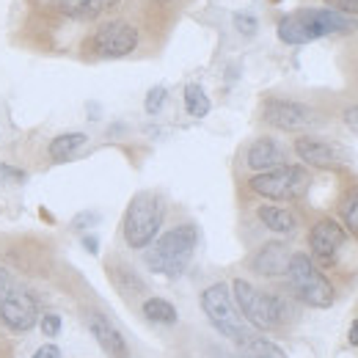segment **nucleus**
<instances>
[{"label":"nucleus","mask_w":358,"mask_h":358,"mask_svg":"<svg viewBox=\"0 0 358 358\" xmlns=\"http://www.w3.org/2000/svg\"><path fill=\"white\" fill-rule=\"evenodd\" d=\"M199 245V229L193 224H179L166 234H157V240L146 248V268L166 278H179Z\"/></svg>","instance_id":"1"},{"label":"nucleus","mask_w":358,"mask_h":358,"mask_svg":"<svg viewBox=\"0 0 358 358\" xmlns=\"http://www.w3.org/2000/svg\"><path fill=\"white\" fill-rule=\"evenodd\" d=\"M166 221V201L160 193H152V190H141L135 193L127 204V213H124V224H122V234H124V243L133 248V251H146Z\"/></svg>","instance_id":"2"},{"label":"nucleus","mask_w":358,"mask_h":358,"mask_svg":"<svg viewBox=\"0 0 358 358\" xmlns=\"http://www.w3.org/2000/svg\"><path fill=\"white\" fill-rule=\"evenodd\" d=\"M287 278H289V289L295 292V298L312 309H331L336 301L334 284L328 281V275L317 268L309 254L298 251L289 257L287 265Z\"/></svg>","instance_id":"3"},{"label":"nucleus","mask_w":358,"mask_h":358,"mask_svg":"<svg viewBox=\"0 0 358 358\" xmlns=\"http://www.w3.org/2000/svg\"><path fill=\"white\" fill-rule=\"evenodd\" d=\"M312 187V174L306 166L284 163L278 169H270L248 179V190L268 201H295L303 199Z\"/></svg>","instance_id":"4"},{"label":"nucleus","mask_w":358,"mask_h":358,"mask_svg":"<svg viewBox=\"0 0 358 358\" xmlns=\"http://www.w3.org/2000/svg\"><path fill=\"white\" fill-rule=\"evenodd\" d=\"M231 298L240 317L257 328V331H273L281 325V301L270 292H262L259 287H254L245 278H234L231 281Z\"/></svg>","instance_id":"5"},{"label":"nucleus","mask_w":358,"mask_h":358,"mask_svg":"<svg viewBox=\"0 0 358 358\" xmlns=\"http://www.w3.org/2000/svg\"><path fill=\"white\" fill-rule=\"evenodd\" d=\"M201 312L207 314V320L213 322V328L231 339V342H245L251 334H248V325L245 320L240 317L237 306H234V298H231V289L229 284L218 281V284H210L204 292H201Z\"/></svg>","instance_id":"6"},{"label":"nucleus","mask_w":358,"mask_h":358,"mask_svg":"<svg viewBox=\"0 0 358 358\" xmlns=\"http://www.w3.org/2000/svg\"><path fill=\"white\" fill-rule=\"evenodd\" d=\"M141 45V31L127 20L102 22L89 39V50L96 58H127Z\"/></svg>","instance_id":"7"},{"label":"nucleus","mask_w":358,"mask_h":358,"mask_svg":"<svg viewBox=\"0 0 358 358\" xmlns=\"http://www.w3.org/2000/svg\"><path fill=\"white\" fill-rule=\"evenodd\" d=\"M262 122L268 127H275L281 133H303L314 124H320V116L312 105L298 102V99H281L270 96L262 105Z\"/></svg>","instance_id":"8"},{"label":"nucleus","mask_w":358,"mask_h":358,"mask_svg":"<svg viewBox=\"0 0 358 358\" xmlns=\"http://www.w3.org/2000/svg\"><path fill=\"white\" fill-rule=\"evenodd\" d=\"M295 155L301 157V163L312 169H342L350 163V155L345 152L342 143L331 138H320V135H298Z\"/></svg>","instance_id":"9"},{"label":"nucleus","mask_w":358,"mask_h":358,"mask_svg":"<svg viewBox=\"0 0 358 358\" xmlns=\"http://www.w3.org/2000/svg\"><path fill=\"white\" fill-rule=\"evenodd\" d=\"M345 243H348V231H345V226L339 224V221H334V218H320L309 229V251H312L309 257H312L314 262L325 265V268L336 262V257H339Z\"/></svg>","instance_id":"10"},{"label":"nucleus","mask_w":358,"mask_h":358,"mask_svg":"<svg viewBox=\"0 0 358 358\" xmlns=\"http://www.w3.org/2000/svg\"><path fill=\"white\" fill-rule=\"evenodd\" d=\"M298 17L303 20V25L309 28V34L317 39L322 36H334V34H356L358 31V17L350 14H342V11H334V8H320V6H306V8H298Z\"/></svg>","instance_id":"11"},{"label":"nucleus","mask_w":358,"mask_h":358,"mask_svg":"<svg viewBox=\"0 0 358 358\" xmlns=\"http://www.w3.org/2000/svg\"><path fill=\"white\" fill-rule=\"evenodd\" d=\"M0 322L14 334L31 331L39 322V301L28 289H11L0 306Z\"/></svg>","instance_id":"12"},{"label":"nucleus","mask_w":358,"mask_h":358,"mask_svg":"<svg viewBox=\"0 0 358 358\" xmlns=\"http://www.w3.org/2000/svg\"><path fill=\"white\" fill-rule=\"evenodd\" d=\"M287 163V149L270 138V135H262L257 141H251V146L245 149V166L254 171V174H262V171H270V169H278Z\"/></svg>","instance_id":"13"},{"label":"nucleus","mask_w":358,"mask_h":358,"mask_svg":"<svg viewBox=\"0 0 358 358\" xmlns=\"http://www.w3.org/2000/svg\"><path fill=\"white\" fill-rule=\"evenodd\" d=\"M89 331L91 336L96 339V345L108 353L110 358H127L130 356V348H127V339L122 336V331L99 312L89 314Z\"/></svg>","instance_id":"14"},{"label":"nucleus","mask_w":358,"mask_h":358,"mask_svg":"<svg viewBox=\"0 0 358 358\" xmlns=\"http://www.w3.org/2000/svg\"><path fill=\"white\" fill-rule=\"evenodd\" d=\"M289 248H287V243H278V240H273V243H265L254 257H251V270L257 273V275H265V278H275V275H287V265H289Z\"/></svg>","instance_id":"15"},{"label":"nucleus","mask_w":358,"mask_h":358,"mask_svg":"<svg viewBox=\"0 0 358 358\" xmlns=\"http://www.w3.org/2000/svg\"><path fill=\"white\" fill-rule=\"evenodd\" d=\"M86 143H89L86 133H61L47 143V157L52 163H69L83 152Z\"/></svg>","instance_id":"16"},{"label":"nucleus","mask_w":358,"mask_h":358,"mask_svg":"<svg viewBox=\"0 0 358 358\" xmlns=\"http://www.w3.org/2000/svg\"><path fill=\"white\" fill-rule=\"evenodd\" d=\"M257 218H259V224L265 226V229H270L273 234H292V231L298 229L295 213L287 210V207H278V204H262V207L257 210Z\"/></svg>","instance_id":"17"},{"label":"nucleus","mask_w":358,"mask_h":358,"mask_svg":"<svg viewBox=\"0 0 358 358\" xmlns=\"http://www.w3.org/2000/svg\"><path fill=\"white\" fill-rule=\"evenodd\" d=\"M119 0H55L58 11L72 20H96L108 8H113Z\"/></svg>","instance_id":"18"},{"label":"nucleus","mask_w":358,"mask_h":358,"mask_svg":"<svg viewBox=\"0 0 358 358\" xmlns=\"http://www.w3.org/2000/svg\"><path fill=\"white\" fill-rule=\"evenodd\" d=\"M275 34H278V39H281L284 45H292V47L314 42V36L309 34V28L303 25V20L298 17V11L284 14V17L278 20V25H275Z\"/></svg>","instance_id":"19"},{"label":"nucleus","mask_w":358,"mask_h":358,"mask_svg":"<svg viewBox=\"0 0 358 358\" xmlns=\"http://www.w3.org/2000/svg\"><path fill=\"white\" fill-rule=\"evenodd\" d=\"M141 312H143V317L149 322H155V325H177L179 320L177 306L171 301H166V298H146L141 303Z\"/></svg>","instance_id":"20"},{"label":"nucleus","mask_w":358,"mask_h":358,"mask_svg":"<svg viewBox=\"0 0 358 358\" xmlns=\"http://www.w3.org/2000/svg\"><path fill=\"white\" fill-rule=\"evenodd\" d=\"M339 224L345 226L348 234H353L358 240V185L348 187L339 199Z\"/></svg>","instance_id":"21"},{"label":"nucleus","mask_w":358,"mask_h":358,"mask_svg":"<svg viewBox=\"0 0 358 358\" xmlns=\"http://www.w3.org/2000/svg\"><path fill=\"white\" fill-rule=\"evenodd\" d=\"M185 110H187V116H193V119H204V116L213 110V102H210L207 91L201 89L199 83H187V86H185Z\"/></svg>","instance_id":"22"},{"label":"nucleus","mask_w":358,"mask_h":358,"mask_svg":"<svg viewBox=\"0 0 358 358\" xmlns=\"http://www.w3.org/2000/svg\"><path fill=\"white\" fill-rule=\"evenodd\" d=\"M243 345L248 350V358H287L278 345H273V342L262 339V336H248Z\"/></svg>","instance_id":"23"},{"label":"nucleus","mask_w":358,"mask_h":358,"mask_svg":"<svg viewBox=\"0 0 358 358\" xmlns=\"http://www.w3.org/2000/svg\"><path fill=\"white\" fill-rule=\"evenodd\" d=\"M166 99H169V89H166V86H152V89L146 91V99H143V110H146L149 116H157V113L163 110Z\"/></svg>","instance_id":"24"},{"label":"nucleus","mask_w":358,"mask_h":358,"mask_svg":"<svg viewBox=\"0 0 358 358\" xmlns=\"http://www.w3.org/2000/svg\"><path fill=\"white\" fill-rule=\"evenodd\" d=\"M234 28L245 36V39H251V36H257V31H259V20L254 17V14H245V11H237L234 17Z\"/></svg>","instance_id":"25"},{"label":"nucleus","mask_w":358,"mask_h":358,"mask_svg":"<svg viewBox=\"0 0 358 358\" xmlns=\"http://www.w3.org/2000/svg\"><path fill=\"white\" fill-rule=\"evenodd\" d=\"M25 171L17 169V166H8V163H0V185L3 187H11V185H22L25 182Z\"/></svg>","instance_id":"26"},{"label":"nucleus","mask_w":358,"mask_h":358,"mask_svg":"<svg viewBox=\"0 0 358 358\" xmlns=\"http://www.w3.org/2000/svg\"><path fill=\"white\" fill-rule=\"evenodd\" d=\"M39 325H42V334L45 336H58L61 334V317L58 314H45V317H39Z\"/></svg>","instance_id":"27"},{"label":"nucleus","mask_w":358,"mask_h":358,"mask_svg":"<svg viewBox=\"0 0 358 358\" xmlns=\"http://www.w3.org/2000/svg\"><path fill=\"white\" fill-rule=\"evenodd\" d=\"M328 8L334 11H342V14H350V17H358V0H322Z\"/></svg>","instance_id":"28"},{"label":"nucleus","mask_w":358,"mask_h":358,"mask_svg":"<svg viewBox=\"0 0 358 358\" xmlns=\"http://www.w3.org/2000/svg\"><path fill=\"white\" fill-rule=\"evenodd\" d=\"M99 221H102V215H99V213H80V215L72 221V229L83 231V229H91V226H96Z\"/></svg>","instance_id":"29"},{"label":"nucleus","mask_w":358,"mask_h":358,"mask_svg":"<svg viewBox=\"0 0 358 358\" xmlns=\"http://www.w3.org/2000/svg\"><path fill=\"white\" fill-rule=\"evenodd\" d=\"M342 122H345V127H348L350 133L358 135V102L356 105H348V108L342 110Z\"/></svg>","instance_id":"30"},{"label":"nucleus","mask_w":358,"mask_h":358,"mask_svg":"<svg viewBox=\"0 0 358 358\" xmlns=\"http://www.w3.org/2000/svg\"><path fill=\"white\" fill-rule=\"evenodd\" d=\"M11 289H14V287H11V273L0 265V306H3V301L8 298Z\"/></svg>","instance_id":"31"},{"label":"nucleus","mask_w":358,"mask_h":358,"mask_svg":"<svg viewBox=\"0 0 358 358\" xmlns=\"http://www.w3.org/2000/svg\"><path fill=\"white\" fill-rule=\"evenodd\" d=\"M31 358H61V348H55V345H42Z\"/></svg>","instance_id":"32"},{"label":"nucleus","mask_w":358,"mask_h":358,"mask_svg":"<svg viewBox=\"0 0 358 358\" xmlns=\"http://www.w3.org/2000/svg\"><path fill=\"white\" fill-rule=\"evenodd\" d=\"M83 248H86L89 254H99V240H96L94 234H86V237H83Z\"/></svg>","instance_id":"33"},{"label":"nucleus","mask_w":358,"mask_h":358,"mask_svg":"<svg viewBox=\"0 0 358 358\" xmlns=\"http://www.w3.org/2000/svg\"><path fill=\"white\" fill-rule=\"evenodd\" d=\"M348 342H350L353 348H358V320H353V322H350V331H348Z\"/></svg>","instance_id":"34"},{"label":"nucleus","mask_w":358,"mask_h":358,"mask_svg":"<svg viewBox=\"0 0 358 358\" xmlns=\"http://www.w3.org/2000/svg\"><path fill=\"white\" fill-rule=\"evenodd\" d=\"M160 3H174V0H160Z\"/></svg>","instance_id":"35"},{"label":"nucleus","mask_w":358,"mask_h":358,"mask_svg":"<svg viewBox=\"0 0 358 358\" xmlns=\"http://www.w3.org/2000/svg\"><path fill=\"white\" fill-rule=\"evenodd\" d=\"M240 358H248V356H240Z\"/></svg>","instance_id":"36"},{"label":"nucleus","mask_w":358,"mask_h":358,"mask_svg":"<svg viewBox=\"0 0 358 358\" xmlns=\"http://www.w3.org/2000/svg\"><path fill=\"white\" fill-rule=\"evenodd\" d=\"M273 3H275V0H273Z\"/></svg>","instance_id":"37"}]
</instances>
